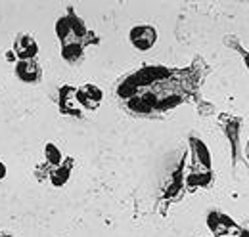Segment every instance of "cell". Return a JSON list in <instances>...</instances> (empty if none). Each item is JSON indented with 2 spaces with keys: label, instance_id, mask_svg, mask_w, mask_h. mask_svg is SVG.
Masks as SVG:
<instances>
[{
  "label": "cell",
  "instance_id": "obj_17",
  "mask_svg": "<svg viewBox=\"0 0 249 237\" xmlns=\"http://www.w3.org/2000/svg\"><path fill=\"white\" fill-rule=\"evenodd\" d=\"M0 237H14V236H8V234H2Z\"/></svg>",
  "mask_w": 249,
  "mask_h": 237
},
{
  "label": "cell",
  "instance_id": "obj_1",
  "mask_svg": "<svg viewBox=\"0 0 249 237\" xmlns=\"http://www.w3.org/2000/svg\"><path fill=\"white\" fill-rule=\"evenodd\" d=\"M56 33H58V38L63 44H71V42H81L83 46L89 44V29L85 27L83 19L75 16L73 8H67V16H63L58 19L56 23Z\"/></svg>",
  "mask_w": 249,
  "mask_h": 237
},
{
  "label": "cell",
  "instance_id": "obj_18",
  "mask_svg": "<svg viewBox=\"0 0 249 237\" xmlns=\"http://www.w3.org/2000/svg\"><path fill=\"white\" fill-rule=\"evenodd\" d=\"M248 157H249V144H248Z\"/></svg>",
  "mask_w": 249,
  "mask_h": 237
},
{
  "label": "cell",
  "instance_id": "obj_6",
  "mask_svg": "<svg viewBox=\"0 0 249 237\" xmlns=\"http://www.w3.org/2000/svg\"><path fill=\"white\" fill-rule=\"evenodd\" d=\"M36 52H38V44H36L33 34L23 33V34L16 36V40H14V54H16L18 61L19 59H35L36 58Z\"/></svg>",
  "mask_w": 249,
  "mask_h": 237
},
{
  "label": "cell",
  "instance_id": "obj_14",
  "mask_svg": "<svg viewBox=\"0 0 249 237\" xmlns=\"http://www.w3.org/2000/svg\"><path fill=\"white\" fill-rule=\"evenodd\" d=\"M6 172H8V170H6V165L0 161V180H4V178H6Z\"/></svg>",
  "mask_w": 249,
  "mask_h": 237
},
{
  "label": "cell",
  "instance_id": "obj_2",
  "mask_svg": "<svg viewBox=\"0 0 249 237\" xmlns=\"http://www.w3.org/2000/svg\"><path fill=\"white\" fill-rule=\"evenodd\" d=\"M130 44L138 50V52H146L150 48H154L157 42V31L152 25H136L128 33Z\"/></svg>",
  "mask_w": 249,
  "mask_h": 237
},
{
  "label": "cell",
  "instance_id": "obj_9",
  "mask_svg": "<svg viewBox=\"0 0 249 237\" xmlns=\"http://www.w3.org/2000/svg\"><path fill=\"white\" fill-rule=\"evenodd\" d=\"M71 169H73V159L71 157H67V159H63V163L60 167H56L48 178H50V182H52V186L54 187H62L67 184V180H69V174H71Z\"/></svg>",
  "mask_w": 249,
  "mask_h": 237
},
{
  "label": "cell",
  "instance_id": "obj_11",
  "mask_svg": "<svg viewBox=\"0 0 249 237\" xmlns=\"http://www.w3.org/2000/svg\"><path fill=\"white\" fill-rule=\"evenodd\" d=\"M83 44L81 42H71V44H63L62 46V58L71 63V65H77L81 59H83Z\"/></svg>",
  "mask_w": 249,
  "mask_h": 237
},
{
  "label": "cell",
  "instance_id": "obj_8",
  "mask_svg": "<svg viewBox=\"0 0 249 237\" xmlns=\"http://www.w3.org/2000/svg\"><path fill=\"white\" fill-rule=\"evenodd\" d=\"M60 111L63 115H81V107L77 103V88L65 85L60 90Z\"/></svg>",
  "mask_w": 249,
  "mask_h": 237
},
{
  "label": "cell",
  "instance_id": "obj_12",
  "mask_svg": "<svg viewBox=\"0 0 249 237\" xmlns=\"http://www.w3.org/2000/svg\"><path fill=\"white\" fill-rule=\"evenodd\" d=\"M44 157H46V165H48V169H52V170L63 163L62 151L56 148L54 144H46V146H44Z\"/></svg>",
  "mask_w": 249,
  "mask_h": 237
},
{
  "label": "cell",
  "instance_id": "obj_15",
  "mask_svg": "<svg viewBox=\"0 0 249 237\" xmlns=\"http://www.w3.org/2000/svg\"><path fill=\"white\" fill-rule=\"evenodd\" d=\"M242 56H244V59H246V65H248V69H249V54L248 52H242Z\"/></svg>",
  "mask_w": 249,
  "mask_h": 237
},
{
  "label": "cell",
  "instance_id": "obj_16",
  "mask_svg": "<svg viewBox=\"0 0 249 237\" xmlns=\"http://www.w3.org/2000/svg\"><path fill=\"white\" fill-rule=\"evenodd\" d=\"M240 237H249V232H246V230H242V232H240Z\"/></svg>",
  "mask_w": 249,
  "mask_h": 237
},
{
  "label": "cell",
  "instance_id": "obj_13",
  "mask_svg": "<svg viewBox=\"0 0 249 237\" xmlns=\"http://www.w3.org/2000/svg\"><path fill=\"white\" fill-rule=\"evenodd\" d=\"M211 180H213V172H211V170H205V172H201V174L194 172L192 176L188 178V187H190V189H196L197 186H199V187H207V186L211 184Z\"/></svg>",
  "mask_w": 249,
  "mask_h": 237
},
{
  "label": "cell",
  "instance_id": "obj_4",
  "mask_svg": "<svg viewBox=\"0 0 249 237\" xmlns=\"http://www.w3.org/2000/svg\"><path fill=\"white\" fill-rule=\"evenodd\" d=\"M102 98H104L102 90L98 88L96 85H92V83H87V85L77 88V103H79V107H85L87 111L98 109Z\"/></svg>",
  "mask_w": 249,
  "mask_h": 237
},
{
  "label": "cell",
  "instance_id": "obj_3",
  "mask_svg": "<svg viewBox=\"0 0 249 237\" xmlns=\"http://www.w3.org/2000/svg\"><path fill=\"white\" fill-rule=\"evenodd\" d=\"M207 226H209L211 234L217 237L230 236V234H240V232H242L240 226H238L230 216H226V214H222V212H209V216H207Z\"/></svg>",
  "mask_w": 249,
  "mask_h": 237
},
{
  "label": "cell",
  "instance_id": "obj_5",
  "mask_svg": "<svg viewBox=\"0 0 249 237\" xmlns=\"http://www.w3.org/2000/svg\"><path fill=\"white\" fill-rule=\"evenodd\" d=\"M16 75L21 83L27 85H36L42 77V69L36 63V59H19L16 63Z\"/></svg>",
  "mask_w": 249,
  "mask_h": 237
},
{
  "label": "cell",
  "instance_id": "obj_7",
  "mask_svg": "<svg viewBox=\"0 0 249 237\" xmlns=\"http://www.w3.org/2000/svg\"><path fill=\"white\" fill-rule=\"evenodd\" d=\"M220 124L230 140V146H232V159H234V165L238 161V142H240V118L232 117V115H224L220 118Z\"/></svg>",
  "mask_w": 249,
  "mask_h": 237
},
{
  "label": "cell",
  "instance_id": "obj_10",
  "mask_svg": "<svg viewBox=\"0 0 249 237\" xmlns=\"http://www.w3.org/2000/svg\"><path fill=\"white\" fill-rule=\"evenodd\" d=\"M190 144H192V151H194V157L196 161L205 169V170H211V155L205 148V144L197 138H190Z\"/></svg>",
  "mask_w": 249,
  "mask_h": 237
}]
</instances>
